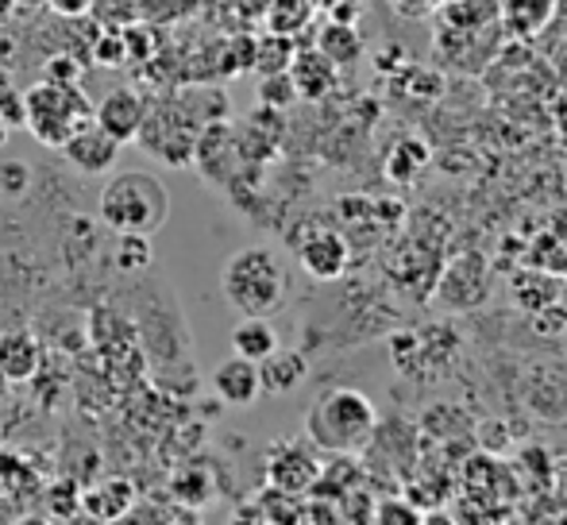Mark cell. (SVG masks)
<instances>
[{
    "instance_id": "cell-1",
    "label": "cell",
    "mask_w": 567,
    "mask_h": 525,
    "mask_svg": "<svg viewBox=\"0 0 567 525\" xmlns=\"http://www.w3.org/2000/svg\"><path fill=\"white\" fill-rule=\"evenodd\" d=\"M374 429H379L374 402L355 387H332L306 413V441L332 456H351L367 449Z\"/></svg>"
},
{
    "instance_id": "cell-33",
    "label": "cell",
    "mask_w": 567,
    "mask_h": 525,
    "mask_svg": "<svg viewBox=\"0 0 567 525\" xmlns=\"http://www.w3.org/2000/svg\"><path fill=\"white\" fill-rule=\"evenodd\" d=\"M12 525H51L47 518H39V514H23V518H16Z\"/></svg>"
},
{
    "instance_id": "cell-4",
    "label": "cell",
    "mask_w": 567,
    "mask_h": 525,
    "mask_svg": "<svg viewBox=\"0 0 567 525\" xmlns=\"http://www.w3.org/2000/svg\"><path fill=\"white\" fill-rule=\"evenodd\" d=\"M93 109L97 105H93L82 85L39 82L31 90H23V128L31 132L35 143L62 151L70 135L93 121Z\"/></svg>"
},
{
    "instance_id": "cell-34",
    "label": "cell",
    "mask_w": 567,
    "mask_h": 525,
    "mask_svg": "<svg viewBox=\"0 0 567 525\" xmlns=\"http://www.w3.org/2000/svg\"><path fill=\"white\" fill-rule=\"evenodd\" d=\"M12 90V74H8V66H0V93Z\"/></svg>"
},
{
    "instance_id": "cell-24",
    "label": "cell",
    "mask_w": 567,
    "mask_h": 525,
    "mask_svg": "<svg viewBox=\"0 0 567 525\" xmlns=\"http://www.w3.org/2000/svg\"><path fill=\"white\" fill-rule=\"evenodd\" d=\"M259 101L262 109H270V113H278V109H290L293 101H298V90H293L290 74H267L259 82Z\"/></svg>"
},
{
    "instance_id": "cell-2",
    "label": "cell",
    "mask_w": 567,
    "mask_h": 525,
    "mask_svg": "<svg viewBox=\"0 0 567 525\" xmlns=\"http://www.w3.org/2000/svg\"><path fill=\"white\" fill-rule=\"evenodd\" d=\"M97 213L116 236H155L171 220V189L147 171H124L101 189Z\"/></svg>"
},
{
    "instance_id": "cell-25",
    "label": "cell",
    "mask_w": 567,
    "mask_h": 525,
    "mask_svg": "<svg viewBox=\"0 0 567 525\" xmlns=\"http://www.w3.org/2000/svg\"><path fill=\"white\" fill-rule=\"evenodd\" d=\"M82 78H85V66L70 51H59L43 62V82H51V85H82Z\"/></svg>"
},
{
    "instance_id": "cell-19",
    "label": "cell",
    "mask_w": 567,
    "mask_h": 525,
    "mask_svg": "<svg viewBox=\"0 0 567 525\" xmlns=\"http://www.w3.org/2000/svg\"><path fill=\"white\" fill-rule=\"evenodd\" d=\"M553 8H556V0H502L498 16L509 28V35L529 39V35H537L548 20H553Z\"/></svg>"
},
{
    "instance_id": "cell-13",
    "label": "cell",
    "mask_w": 567,
    "mask_h": 525,
    "mask_svg": "<svg viewBox=\"0 0 567 525\" xmlns=\"http://www.w3.org/2000/svg\"><path fill=\"white\" fill-rule=\"evenodd\" d=\"M486 298V262L483 259H455L441 282V301L449 309H475Z\"/></svg>"
},
{
    "instance_id": "cell-21",
    "label": "cell",
    "mask_w": 567,
    "mask_h": 525,
    "mask_svg": "<svg viewBox=\"0 0 567 525\" xmlns=\"http://www.w3.org/2000/svg\"><path fill=\"white\" fill-rule=\"evenodd\" d=\"M213 491H217V483H213V475L202 472V467H186V472H178L171 480V495L182 511H202V506H209Z\"/></svg>"
},
{
    "instance_id": "cell-26",
    "label": "cell",
    "mask_w": 567,
    "mask_h": 525,
    "mask_svg": "<svg viewBox=\"0 0 567 525\" xmlns=\"http://www.w3.org/2000/svg\"><path fill=\"white\" fill-rule=\"evenodd\" d=\"M31 189V166L23 158H0V197H23Z\"/></svg>"
},
{
    "instance_id": "cell-10",
    "label": "cell",
    "mask_w": 567,
    "mask_h": 525,
    "mask_svg": "<svg viewBox=\"0 0 567 525\" xmlns=\"http://www.w3.org/2000/svg\"><path fill=\"white\" fill-rule=\"evenodd\" d=\"M43 368V344L31 329L0 332V379L4 383H31Z\"/></svg>"
},
{
    "instance_id": "cell-22",
    "label": "cell",
    "mask_w": 567,
    "mask_h": 525,
    "mask_svg": "<svg viewBox=\"0 0 567 525\" xmlns=\"http://www.w3.org/2000/svg\"><path fill=\"white\" fill-rule=\"evenodd\" d=\"M293 54H298V47H293V39H286V35H262V39H255V66L251 70H259L262 78L267 74H286L290 70V62H293Z\"/></svg>"
},
{
    "instance_id": "cell-20",
    "label": "cell",
    "mask_w": 567,
    "mask_h": 525,
    "mask_svg": "<svg viewBox=\"0 0 567 525\" xmlns=\"http://www.w3.org/2000/svg\"><path fill=\"white\" fill-rule=\"evenodd\" d=\"M429 166V147L425 140H413V135H405V140L394 143V151L386 155V178L398 182V186H410L413 178H421V171Z\"/></svg>"
},
{
    "instance_id": "cell-31",
    "label": "cell",
    "mask_w": 567,
    "mask_h": 525,
    "mask_svg": "<svg viewBox=\"0 0 567 525\" xmlns=\"http://www.w3.org/2000/svg\"><path fill=\"white\" fill-rule=\"evenodd\" d=\"M93 4H97V0H47V8H51L54 16H62V20H82V16L93 12Z\"/></svg>"
},
{
    "instance_id": "cell-8",
    "label": "cell",
    "mask_w": 567,
    "mask_h": 525,
    "mask_svg": "<svg viewBox=\"0 0 567 525\" xmlns=\"http://www.w3.org/2000/svg\"><path fill=\"white\" fill-rule=\"evenodd\" d=\"M143 121H147V101H143L135 90H127V85L113 90L97 109H93V124H97L101 132L113 135L120 147L140 140Z\"/></svg>"
},
{
    "instance_id": "cell-27",
    "label": "cell",
    "mask_w": 567,
    "mask_h": 525,
    "mask_svg": "<svg viewBox=\"0 0 567 525\" xmlns=\"http://www.w3.org/2000/svg\"><path fill=\"white\" fill-rule=\"evenodd\" d=\"M116 267L120 270H143V267H151V236H120V244H116Z\"/></svg>"
},
{
    "instance_id": "cell-30",
    "label": "cell",
    "mask_w": 567,
    "mask_h": 525,
    "mask_svg": "<svg viewBox=\"0 0 567 525\" xmlns=\"http://www.w3.org/2000/svg\"><path fill=\"white\" fill-rule=\"evenodd\" d=\"M93 59H97L101 66H116V62H124V39L97 35V43H93Z\"/></svg>"
},
{
    "instance_id": "cell-12",
    "label": "cell",
    "mask_w": 567,
    "mask_h": 525,
    "mask_svg": "<svg viewBox=\"0 0 567 525\" xmlns=\"http://www.w3.org/2000/svg\"><path fill=\"white\" fill-rule=\"evenodd\" d=\"M135 506V483L124 475H105L101 483H93L90 491H82V511L93 522H120L124 514H132Z\"/></svg>"
},
{
    "instance_id": "cell-15",
    "label": "cell",
    "mask_w": 567,
    "mask_h": 525,
    "mask_svg": "<svg viewBox=\"0 0 567 525\" xmlns=\"http://www.w3.org/2000/svg\"><path fill=\"white\" fill-rule=\"evenodd\" d=\"M309 375V360L298 348H275L267 360L259 363V387L262 394H290L306 383Z\"/></svg>"
},
{
    "instance_id": "cell-36",
    "label": "cell",
    "mask_w": 567,
    "mask_h": 525,
    "mask_svg": "<svg viewBox=\"0 0 567 525\" xmlns=\"http://www.w3.org/2000/svg\"><path fill=\"white\" fill-rule=\"evenodd\" d=\"M16 4H20V8H43L47 0H16Z\"/></svg>"
},
{
    "instance_id": "cell-29",
    "label": "cell",
    "mask_w": 567,
    "mask_h": 525,
    "mask_svg": "<svg viewBox=\"0 0 567 525\" xmlns=\"http://www.w3.org/2000/svg\"><path fill=\"white\" fill-rule=\"evenodd\" d=\"M0 128H23V93L16 85L0 93Z\"/></svg>"
},
{
    "instance_id": "cell-11",
    "label": "cell",
    "mask_w": 567,
    "mask_h": 525,
    "mask_svg": "<svg viewBox=\"0 0 567 525\" xmlns=\"http://www.w3.org/2000/svg\"><path fill=\"white\" fill-rule=\"evenodd\" d=\"M290 82H293V90H298V101H321V97H329L332 90H337V78H340V70L332 66L329 59H324L317 47H309V51H298L293 54V62H290Z\"/></svg>"
},
{
    "instance_id": "cell-16",
    "label": "cell",
    "mask_w": 567,
    "mask_h": 525,
    "mask_svg": "<svg viewBox=\"0 0 567 525\" xmlns=\"http://www.w3.org/2000/svg\"><path fill=\"white\" fill-rule=\"evenodd\" d=\"M278 344V332L267 317H244V321L231 329V356L239 360H251V363H262Z\"/></svg>"
},
{
    "instance_id": "cell-6",
    "label": "cell",
    "mask_w": 567,
    "mask_h": 525,
    "mask_svg": "<svg viewBox=\"0 0 567 525\" xmlns=\"http://www.w3.org/2000/svg\"><path fill=\"white\" fill-rule=\"evenodd\" d=\"M321 475L317 452L309 441H282L267 452V480L282 495H306Z\"/></svg>"
},
{
    "instance_id": "cell-9",
    "label": "cell",
    "mask_w": 567,
    "mask_h": 525,
    "mask_svg": "<svg viewBox=\"0 0 567 525\" xmlns=\"http://www.w3.org/2000/svg\"><path fill=\"white\" fill-rule=\"evenodd\" d=\"M62 155H66V163L74 166L78 174H90V178H97V174H109L116 166L120 143L90 121L85 128H78L74 135H70L66 147H62Z\"/></svg>"
},
{
    "instance_id": "cell-7",
    "label": "cell",
    "mask_w": 567,
    "mask_h": 525,
    "mask_svg": "<svg viewBox=\"0 0 567 525\" xmlns=\"http://www.w3.org/2000/svg\"><path fill=\"white\" fill-rule=\"evenodd\" d=\"M298 262L317 282H337L351 262V248L337 228H309L298 244Z\"/></svg>"
},
{
    "instance_id": "cell-35",
    "label": "cell",
    "mask_w": 567,
    "mask_h": 525,
    "mask_svg": "<svg viewBox=\"0 0 567 525\" xmlns=\"http://www.w3.org/2000/svg\"><path fill=\"white\" fill-rule=\"evenodd\" d=\"M171 525H202V522H197L194 514H178V518H174Z\"/></svg>"
},
{
    "instance_id": "cell-18",
    "label": "cell",
    "mask_w": 567,
    "mask_h": 525,
    "mask_svg": "<svg viewBox=\"0 0 567 525\" xmlns=\"http://www.w3.org/2000/svg\"><path fill=\"white\" fill-rule=\"evenodd\" d=\"M317 51H321L337 70H343V66H355L359 62V54H363V39H359V31L351 28V23L329 20L321 28V35H317Z\"/></svg>"
},
{
    "instance_id": "cell-37",
    "label": "cell",
    "mask_w": 567,
    "mask_h": 525,
    "mask_svg": "<svg viewBox=\"0 0 567 525\" xmlns=\"http://www.w3.org/2000/svg\"><path fill=\"white\" fill-rule=\"evenodd\" d=\"M4 140H8V128H0V147H4Z\"/></svg>"
},
{
    "instance_id": "cell-17",
    "label": "cell",
    "mask_w": 567,
    "mask_h": 525,
    "mask_svg": "<svg viewBox=\"0 0 567 525\" xmlns=\"http://www.w3.org/2000/svg\"><path fill=\"white\" fill-rule=\"evenodd\" d=\"M514 301L525 309V313H540L545 306H556L560 301V278H553L548 270L533 267V270H522L514 278Z\"/></svg>"
},
{
    "instance_id": "cell-5",
    "label": "cell",
    "mask_w": 567,
    "mask_h": 525,
    "mask_svg": "<svg viewBox=\"0 0 567 525\" xmlns=\"http://www.w3.org/2000/svg\"><path fill=\"white\" fill-rule=\"evenodd\" d=\"M197 124L194 116L186 113V105H147V121L140 128V140L151 155H158L166 166H186L194 163L197 151Z\"/></svg>"
},
{
    "instance_id": "cell-23",
    "label": "cell",
    "mask_w": 567,
    "mask_h": 525,
    "mask_svg": "<svg viewBox=\"0 0 567 525\" xmlns=\"http://www.w3.org/2000/svg\"><path fill=\"white\" fill-rule=\"evenodd\" d=\"M309 23V0H275L267 12V28L275 35L293 39Z\"/></svg>"
},
{
    "instance_id": "cell-32",
    "label": "cell",
    "mask_w": 567,
    "mask_h": 525,
    "mask_svg": "<svg viewBox=\"0 0 567 525\" xmlns=\"http://www.w3.org/2000/svg\"><path fill=\"white\" fill-rule=\"evenodd\" d=\"M16 12H20V4H16V0H0V28H8V23L16 20Z\"/></svg>"
},
{
    "instance_id": "cell-3",
    "label": "cell",
    "mask_w": 567,
    "mask_h": 525,
    "mask_svg": "<svg viewBox=\"0 0 567 525\" xmlns=\"http://www.w3.org/2000/svg\"><path fill=\"white\" fill-rule=\"evenodd\" d=\"M220 290L236 313L267 317L290 294V270L270 248H244L220 270Z\"/></svg>"
},
{
    "instance_id": "cell-28",
    "label": "cell",
    "mask_w": 567,
    "mask_h": 525,
    "mask_svg": "<svg viewBox=\"0 0 567 525\" xmlns=\"http://www.w3.org/2000/svg\"><path fill=\"white\" fill-rule=\"evenodd\" d=\"M529 321H533V332H537V337L556 340V337H564V332H567V309L556 301V306H545L540 313H533Z\"/></svg>"
},
{
    "instance_id": "cell-14",
    "label": "cell",
    "mask_w": 567,
    "mask_h": 525,
    "mask_svg": "<svg viewBox=\"0 0 567 525\" xmlns=\"http://www.w3.org/2000/svg\"><path fill=\"white\" fill-rule=\"evenodd\" d=\"M213 391H217L220 402L236 405V410L251 405L255 398L262 394V387H259V363L239 360V356H231V360L217 363V371H213Z\"/></svg>"
}]
</instances>
